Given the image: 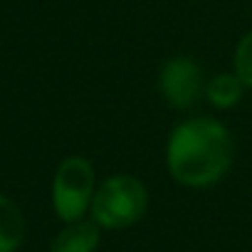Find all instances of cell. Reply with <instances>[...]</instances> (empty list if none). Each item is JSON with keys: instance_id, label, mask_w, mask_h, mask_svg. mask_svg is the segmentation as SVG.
Returning a JSON list of instances; mask_svg holds the SVG:
<instances>
[{"instance_id": "obj_1", "label": "cell", "mask_w": 252, "mask_h": 252, "mask_svg": "<svg viewBox=\"0 0 252 252\" xmlns=\"http://www.w3.org/2000/svg\"><path fill=\"white\" fill-rule=\"evenodd\" d=\"M171 176L188 188H208L218 183L232 166L230 131L215 119L198 116L178 124L166 146Z\"/></svg>"}, {"instance_id": "obj_2", "label": "cell", "mask_w": 252, "mask_h": 252, "mask_svg": "<svg viewBox=\"0 0 252 252\" xmlns=\"http://www.w3.org/2000/svg\"><path fill=\"white\" fill-rule=\"evenodd\" d=\"M149 205V193L146 186L129 176V173H119L106 178L92 200V218L96 225L106 230H124L136 225Z\"/></svg>"}, {"instance_id": "obj_3", "label": "cell", "mask_w": 252, "mask_h": 252, "mask_svg": "<svg viewBox=\"0 0 252 252\" xmlns=\"http://www.w3.org/2000/svg\"><path fill=\"white\" fill-rule=\"evenodd\" d=\"M94 168L82 156H67L52 181V205L64 222L79 220L94 200Z\"/></svg>"}, {"instance_id": "obj_4", "label": "cell", "mask_w": 252, "mask_h": 252, "mask_svg": "<svg viewBox=\"0 0 252 252\" xmlns=\"http://www.w3.org/2000/svg\"><path fill=\"white\" fill-rule=\"evenodd\" d=\"M158 89L173 109H190L203 87V72L190 57H171L158 74Z\"/></svg>"}, {"instance_id": "obj_5", "label": "cell", "mask_w": 252, "mask_h": 252, "mask_svg": "<svg viewBox=\"0 0 252 252\" xmlns=\"http://www.w3.org/2000/svg\"><path fill=\"white\" fill-rule=\"evenodd\" d=\"M99 245V227L89 220L69 222L50 245V252H94Z\"/></svg>"}, {"instance_id": "obj_6", "label": "cell", "mask_w": 252, "mask_h": 252, "mask_svg": "<svg viewBox=\"0 0 252 252\" xmlns=\"http://www.w3.org/2000/svg\"><path fill=\"white\" fill-rule=\"evenodd\" d=\"M25 237V218L20 208L0 195V252H15Z\"/></svg>"}, {"instance_id": "obj_7", "label": "cell", "mask_w": 252, "mask_h": 252, "mask_svg": "<svg viewBox=\"0 0 252 252\" xmlns=\"http://www.w3.org/2000/svg\"><path fill=\"white\" fill-rule=\"evenodd\" d=\"M242 89H245V82L237 74H218L215 79L205 84V96L213 106L230 109L242 99Z\"/></svg>"}, {"instance_id": "obj_8", "label": "cell", "mask_w": 252, "mask_h": 252, "mask_svg": "<svg viewBox=\"0 0 252 252\" xmlns=\"http://www.w3.org/2000/svg\"><path fill=\"white\" fill-rule=\"evenodd\" d=\"M235 74L245 82V87H252V30L235 47Z\"/></svg>"}]
</instances>
